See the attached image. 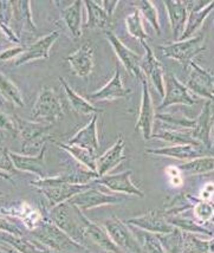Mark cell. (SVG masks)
Wrapping results in <instances>:
<instances>
[{
	"label": "cell",
	"instance_id": "obj_31",
	"mask_svg": "<svg viewBox=\"0 0 214 253\" xmlns=\"http://www.w3.org/2000/svg\"><path fill=\"white\" fill-rule=\"evenodd\" d=\"M83 5L86 6V12H88V19H86V28L91 30H107L109 28L111 17L102 8V6L98 4V1L89 0V1H83Z\"/></svg>",
	"mask_w": 214,
	"mask_h": 253
},
{
	"label": "cell",
	"instance_id": "obj_17",
	"mask_svg": "<svg viewBox=\"0 0 214 253\" xmlns=\"http://www.w3.org/2000/svg\"><path fill=\"white\" fill-rule=\"evenodd\" d=\"M12 162L14 168L19 171H28L37 175L39 179L47 176L46 164H45V154H46V146L44 147L37 155H24L18 153L10 152Z\"/></svg>",
	"mask_w": 214,
	"mask_h": 253
},
{
	"label": "cell",
	"instance_id": "obj_16",
	"mask_svg": "<svg viewBox=\"0 0 214 253\" xmlns=\"http://www.w3.org/2000/svg\"><path fill=\"white\" fill-rule=\"evenodd\" d=\"M58 37L59 32L53 31L38 39L36 43L26 47V50L14 61V66H20L29 62L38 61V59H49L50 50L52 49L53 44L56 43Z\"/></svg>",
	"mask_w": 214,
	"mask_h": 253
},
{
	"label": "cell",
	"instance_id": "obj_24",
	"mask_svg": "<svg viewBox=\"0 0 214 253\" xmlns=\"http://www.w3.org/2000/svg\"><path fill=\"white\" fill-rule=\"evenodd\" d=\"M148 154L167 156L176 160H194L207 156V150L203 149V146H193V144H181V146H170L158 149H147Z\"/></svg>",
	"mask_w": 214,
	"mask_h": 253
},
{
	"label": "cell",
	"instance_id": "obj_52",
	"mask_svg": "<svg viewBox=\"0 0 214 253\" xmlns=\"http://www.w3.org/2000/svg\"><path fill=\"white\" fill-rule=\"evenodd\" d=\"M211 141L214 143V122H213V126H212V130H211Z\"/></svg>",
	"mask_w": 214,
	"mask_h": 253
},
{
	"label": "cell",
	"instance_id": "obj_14",
	"mask_svg": "<svg viewBox=\"0 0 214 253\" xmlns=\"http://www.w3.org/2000/svg\"><path fill=\"white\" fill-rule=\"evenodd\" d=\"M0 214L10 216V218L14 216L22 222L24 227L28 228L31 232L36 230L45 218L42 211H39L37 207H33L32 205L26 203V201L12 205L8 209H0Z\"/></svg>",
	"mask_w": 214,
	"mask_h": 253
},
{
	"label": "cell",
	"instance_id": "obj_49",
	"mask_svg": "<svg viewBox=\"0 0 214 253\" xmlns=\"http://www.w3.org/2000/svg\"><path fill=\"white\" fill-rule=\"evenodd\" d=\"M183 2H185L186 8H189L191 12L200 11L211 4V1H183Z\"/></svg>",
	"mask_w": 214,
	"mask_h": 253
},
{
	"label": "cell",
	"instance_id": "obj_10",
	"mask_svg": "<svg viewBox=\"0 0 214 253\" xmlns=\"http://www.w3.org/2000/svg\"><path fill=\"white\" fill-rule=\"evenodd\" d=\"M156 114L154 109L152 96H150L148 83L147 80L142 81V96H141L140 111H138V117L136 125H135V130H138L142 137L146 141L152 138L154 131V122H155Z\"/></svg>",
	"mask_w": 214,
	"mask_h": 253
},
{
	"label": "cell",
	"instance_id": "obj_22",
	"mask_svg": "<svg viewBox=\"0 0 214 253\" xmlns=\"http://www.w3.org/2000/svg\"><path fill=\"white\" fill-rule=\"evenodd\" d=\"M13 6V14H12V20L13 25H10L17 35V30L20 32L37 33V26L32 18L31 2L28 0H20V1H12Z\"/></svg>",
	"mask_w": 214,
	"mask_h": 253
},
{
	"label": "cell",
	"instance_id": "obj_34",
	"mask_svg": "<svg viewBox=\"0 0 214 253\" xmlns=\"http://www.w3.org/2000/svg\"><path fill=\"white\" fill-rule=\"evenodd\" d=\"M213 8H214V1H211V4L209 6H206L205 8H203V10L197 11V12H191L188 18H187L185 30H183L181 37H180L179 41H186V39L192 38L193 36L195 35V32L201 28V25H203L205 19H206V17L213 11Z\"/></svg>",
	"mask_w": 214,
	"mask_h": 253
},
{
	"label": "cell",
	"instance_id": "obj_44",
	"mask_svg": "<svg viewBox=\"0 0 214 253\" xmlns=\"http://www.w3.org/2000/svg\"><path fill=\"white\" fill-rule=\"evenodd\" d=\"M10 152L11 150H8V148L0 146V170L11 175V174L16 173L17 169L14 168L13 162H12Z\"/></svg>",
	"mask_w": 214,
	"mask_h": 253
},
{
	"label": "cell",
	"instance_id": "obj_55",
	"mask_svg": "<svg viewBox=\"0 0 214 253\" xmlns=\"http://www.w3.org/2000/svg\"><path fill=\"white\" fill-rule=\"evenodd\" d=\"M1 195H2V193H1V192H0V197H1Z\"/></svg>",
	"mask_w": 214,
	"mask_h": 253
},
{
	"label": "cell",
	"instance_id": "obj_23",
	"mask_svg": "<svg viewBox=\"0 0 214 253\" xmlns=\"http://www.w3.org/2000/svg\"><path fill=\"white\" fill-rule=\"evenodd\" d=\"M89 187L90 185H61L56 186V187L37 189V191L44 195L45 200L47 203V207L50 210L52 207L65 203V201H69L78 193L86 191Z\"/></svg>",
	"mask_w": 214,
	"mask_h": 253
},
{
	"label": "cell",
	"instance_id": "obj_50",
	"mask_svg": "<svg viewBox=\"0 0 214 253\" xmlns=\"http://www.w3.org/2000/svg\"><path fill=\"white\" fill-rule=\"evenodd\" d=\"M0 253H13V250L5 248L4 245H1V244H0Z\"/></svg>",
	"mask_w": 214,
	"mask_h": 253
},
{
	"label": "cell",
	"instance_id": "obj_1",
	"mask_svg": "<svg viewBox=\"0 0 214 253\" xmlns=\"http://www.w3.org/2000/svg\"><path fill=\"white\" fill-rule=\"evenodd\" d=\"M47 218L55 222L75 242L86 246V227L89 219L83 214V212L78 207L72 205L70 200L50 209Z\"/></svg>",
	"mask_w": 214,
	"mask_h": 253
},
{
	"label": "cell",
	"instance_id": "obj_3",
	"mask_svg": "<svg viewBox=\"0 0 214 253\" xmlns=\"http://www.w3.org/2000/svg\"><path fill=\"white\" fill-rule=\"evenodd\" d=\"M14 121L24 155H37L46 146L47 141L52 138L50 135L52 125L23 120L19 116H14Z\"/></svg>",
	"mask_w": 214,
	"mask_h": 253
},
{
	"label": "cell",
	"instance_id": "obj_51",
	"mask_svg": "<svg viewBox=\"0 0 214 253\" xmlns=\"http://www.w3.org/2000/svg\"><path fill=\"white\" fill-rule=\"evenodd\" d=\"M0 179H5V180H8V181H10V180H11V175H10V174L5 173V171L0 170Z\"/></svg>",
	"mask_w": 214,
	"mask_h": 253
},
{
	"label": "cell",
	"instance_id": "obj_9",
	"mask_svg": "<svg viewBox=\"0 0 214 253\" xmlns=\"http://www.w3.org/2000/svg\"><path fill=\"white\" fill-rule=\"evenodd\" d=\"M197 97L180 82L173 74H165V97L158 110L166 109L174 104L193 105L197 103Z\"/></svg>",
	"mask_w": 214,
	"mask_h": 253
},
{
	"label": "cell",
	"instance_id": "obj_27",
	"mask_svg": "<svg viewBox=\"0 0 214 253\" xmlns=\"http://www.w3.org/2000/svg\"><path fill=\"white\" fill-rule=\"evenodd\" d=\"M168 12V18L173 31L174 39L177 42L181 37L183 30H185L187 18V8L183 1H174V0H166L164 2Z\"/></svg>",
	"mask_w": 214,
	"mask_h": 253
},
{
	"label": "cell",
	"instance_id": "obj_8",
	"mask_svg": "<svg viewBox=\"0 0 214 253\" xmlns=\"http://www.w3.org/2000/svg\"><path fill=\"white\" fill-rule=\"evenodd\" d=\"M189 76L186 82V88L199 97L214 102V78L210 71L199 66L195 62L188 65Z\"/></svg>",
	"mask_w": 214,
	"mask_h": 253
},
{
	"label": "cell",
	"instance_id": "obj_32",
	"mask_svg": "<svg viewBox=\"0 0 214 253\" xmlns=\"http://www.w3.org/2000/svg\"><path fill=\"white\" fill-rule=\"evenodd\" d=\"M55 143L57 147H59V148L65 150L66 153H69L81 166H83V167L88 168L89 170L95 171L96 173V160H97V156H96L95 152L86 148H81L78 146H71V144L68 143Z\"/></svg>",
	"mask_w": 214,
	"mask_h": 253
},
{
	"label": "cell",
	"instance_id": "obj_45",
	"mask_svg": "<svg viewBox=\"0 0 214 253\" xmlns=\"http://www.w3.org/2000/svg\"><path fill=\"white\" fill-rule=\"evenodd\" d=\"M0 129L1 130L12 132V134H17V126L14 117L8 116L4 111L0 110Z\"/></svg>",
	"mask_w": 214,
	"mask_h": 253
},
{
	"label": "cell",
	"instance_id": "obj_4",
	"mask_svg": "<svg viewBox=\"0 0 214 253\" xmlns=\"http://www.w3.org/2000/svg\"><path fill=\"white\" fill-rule=\"evenodd\" d=\"M63 117V108L53 89L44 86L31 110V121L53 125Z\"/></svg>",
	"mask_w": 214,
	"mask_h": 253
},
{
	"label": "cell",
	"instance_id": "obj_30",
	"mask_svg": "<svg viewBox=\"0 0 214 253\" xmlns=\"http://www.w3.org/2000/svg\"><path fill=\"white\" fill-rule=\"evenodd\" d=\"M1 240L16 250L18 253H55L38 240H31L25 237H16L12 234H2Z\"/></svg>",
	"mask_w": 214,
	"mask_h": 253
},
{
	"label": "cell",
	"instance_id": "obj_20",
	"mask_svg": "<svg viewBox=\"0 0 214 253\" xmlns=\"http://www.w3.org/2000/svg\"><path fill=\"white\" fill-rule=\"evenodd\" d=\"M212 111V102L207 101L204 105L201 114L197 117V126L191 130L192 137L199 143H201L206 149H211L212 141H211V130L214 122V115Z\"/></svg>",
	"mask_w": 214,
	"mask_h": 253
},
{
	"label": "cell",
	"instance_id": "obj_29",
	"mask_svg": "<svg viewBox=\"0 0 214 253\" xmlns=\"http://www.w3.org/2000/svg\"><path fill=\"white\" fill-rule=\"evenodd\" d=\"M58 81L64 88L66 98H68L69 104L71 105V108L76 113L82 114V115H97L98 113H101L102 109H98L97 107H95L92 103H90L89 101H86V98L82 97L81 95H78L74 89L69 85V83L66 82L63 77H59Z\"/></svg>",
	"mask_w": 214,
	"mask_h": 253
},
{
	"label": "cell",
	"instance_id": "obj_28",
	"mask_svg": "<svg viewBox=\"0 0 214 253\" xmlns=\"http://www.w3.org/2000/svg\"><path fill=\"white\" fill-rule=\"evenodd\" d=\"M82 6L83 1L77 0L61 11L63 22L65 23L74 39L82 37Z\"/></svg>",
	"mask_w": 214,
	"mask_h": 253
},
{
	"label": "cell",
	"instance_id": "obj_11",
	"mask_svg": "<svg viewBox=\"0 0 214 253\" xmlns=\"http://www.w3.org/2000/svg\"><path fill=\"white\" fill-rule=\"evenodd\" d=\"M122 201L123 198L117 197V195L107 194V193H103L96 187H91V186L70 199V203L78 207L82 212L83 211L96 209V207L105 206V205L120 204Z\"/></svg>",
	"mask_w": 214,
	"mask_h": 253
},
{
	"label": "cell",
	"instance_id": "obj_38",
	"mask_svg": "<svg viewBox=\"0 0 214 253\" xmlns=\"http://www.w3.org/2000/svg\"><path fill=\"white\" fill-rule=\"evenodd\" d=\"M167 253H182L185 246V234L179 228H174L168 234H156Z\"/></svg>",
	"mask_w": 214,
	"mask_h": 253
},
{
	"label": "cell",
	"instance_id": "obj_40",
	"mask_svg": "<svg viewBox=\"0 0 214 253\" xmlns=\"http://www.w3.org/2000/svg\"><path fill=\"white\" fill-rule=\"evenodd\" d=\"M126 26L127 30H128V33L131 37L138 38L141 41H146L149 37L148 33L146 32V30L143 28L142 16H141L138 10H135L126 18Z\"/></svg>",
	"mask_w": 214,
	"mask_h": 253
},
{
	"label": "cell",
	"instance_id": "obj_54",
	"mask_svg": "<svg viewBox=\"0 0 214 253\" xmlns=\"http://www.w3.org/2000/svg\"><path fill=\"white\" fill-rule=\"evenodd\" d=\"M4 33H2V31H1V29H0V45H1V43H2V39H4Z\"/></svg>",
	"mask_w": 214,
	"mask_h": 253
},
{
	"label": "cell",
	"instance_id": "obj_35",
	"mask_svg": "<svg viewBox=\"0 0 214 253\" xmlns=\"http://www.w3.org/2000/svg\"><path fill=\"white\" fill-rule=\"evenodd\" d=\"M0 95L5 101L17 107H25L23 94L13 81L0 71Z\"/></svg>",
	"mask_w": 214,
	"mask_h": 253
},
{
	"label": "cell",
	"instance_id": "obj_53",
	"mask_svg": "<svg viewBox=\"0 0 214 253\" xmlns=\"http://www.w3.org/2000/svg\"><path fill=\"white\" fill-rule=\"evenodd\" d=\"M211 253H214V238L211 240Z\"/></svg>",
	"mask_w": 214,
	"mask_h": 253
},
{
	"label": "cell",
	"instance_id": "obj_46",
	"mask_svg": "<svg viewBox=\"0 0 214 253\" xmlns=\"http://www.w3.org/2000/svg\"><path fill=\"white\" fill-rule=\"evenodd\" d=\"M25 50L26 47L24 46V45H18V46H13L11 47V49L2 51V52H0V62H6L10 61V59L18 58Z\"/></svg>",
	"mask_w": 214,
	"mask_h": 253
},
{
	"label": "cell",
	"instance_id": "obj_6",
	"mask_svg": "<svg viewBox=\"0 0 214 253\" xmlns=\"http://www.w3.org/2000/svg\"><path fill=\"white\" fill-rule=\"evenodd\" d=\"M103 227L114 244L125 253H142L141 243L121 219L113 215L103 222Z\"/></svg>",
	"mask_w": 214,
	"mask_h": 253
},
{
	"label": "cell",
	"instance_id": "obj_43",
	"mask_svg": "<svg viewBox=\"0 0 214 253\" xmlns=\"http://www.w3.org/2000/svg\"><path fill=\"white\" fill-rule=\"evenodd\" d=\"M0 232L16 237H24V231L19 225L11 220L10 216L0 214Z\"/></svg>",
	"mask_w": 214,
	"mask_h": 253
},
{
	"label": "cell",
	"instance_id": "obj_48",
	"mask_svg": "<svg viewBox=\"0 0 214 253\" xmlns=\"http://www.w3.org/2000/svg\"><path fill=\"white\" fill-rule=\"evenodd\" d=\"M213 195H214V182L206 183L200 192V199L201 200L209 201Z\"/></svg>",
	"mask_w": 214,
	"mask_h": 253
},
{
	"label": "cell",
	"instance_id": "obj_5",
	"mask_svg": "<svg viewBox=\"0 0 214 253\" xmlns=\"http://www.w3.org/2000/svg\"><path fill=\"white\" fill-rule=\"evenodd\" d=\"M205 43H206V35L201 32L195 37L186 39V41H179L166 46H160V50L164 53V56L175 59L185 65L186 69H188V65L193 62V58L206 50Z\"/></svg>",
	"mask_w": 214,
	"mask_h": 253
},
{
	"label": "cell",
	"instance_id": "obj_12",
	"mask_svg": "<svg viewBox=\"0 0 214 253\" xmlns=\"http://www.w3.org/2000/svg\"><path fill=\"white\" fill-rule=\"evenodd\" d=\"M126 224L136 226L137 228L154 234H168L175 228L167 221L164 213L153 210L147 211L146 213L138 216L128 219Z\"/></svg>",
	"mask_w": 214,
	"mask_h": 253
},
{
	"label": "cell",
	"instance_id": "obj_7",
	"mask_svg": "<svg viewBox=\"0 0 214 253\" xmlns=\"http://www.w3.org/2000/svg\"><path fill=\"white\" fill-rule=\"evenodd\" d=\"M105 37L109 41L111 47L115 51L117 58L120 59L123 68H125L132 77L137 78L141 82H142L143 80H146V76H144L142 70H141L142 56L134 52V51L129 49L128 46H126V45L120 41V38L117 37L115 33L109 31V30L105 31Z\"/></svg>",
	"mask_w": 214,
	"mask_h": 253
},
{
	"label": "cell",
	"instance_id": "obj_42",
	"mask_svg": "<svg viewBox=\"0 0 214 253\" xmlns=\"http://www.w3.org/2000/svg\"><path fill=\"white\" fill-rule=\"evenodd\" d=\"M156 120L168 123V125H174L179 128H185L187 130H192L197 126V119L192 120L188 117L183 116H174L170 114H156Z\"/></svg>",
	"mask_w": 214,
	"mask_h": 253
},
{
	"label": "cell",
	"instance_id": "obj_37",
	"mask_svg": "<svg viewBox=\"0 0 214 253\" xmlns=\"http://www.w3.org/2000/svg\"><path fill=\"white\" fill-rule=\"evenodd\" d=\"M167 221L170 222L171 226H174L175 228H179L180 231L186 232V233L191 234H204V236H213V232L209 230V228L204 227L203 224H199V222L193 221L192 219L182 218V216H170V218H166Z\"/></svg>",
	"mask_w": 214,
	"mask_h": 253
},
{
	"label": "cell",
	"instance_id": "obj_18",
	"mask_svg": "<svg viewBox=\"0 0 214 253\" xmlns=\"http://www.w3.org/2000/svg\"><path fill=\"white\" fill-rule=\"evenodd\" d=\"M125 140L122 136H120L107 152L98 156L96 160V173H97L98 177L108 175L114 168H116L117 166H120L125 161Z\"/></svg>",
	"mask_w": 214,
	"mask_h": 253
},
{
	"label": "cell",
	"instance_id": "obj_26",
	"mask_svg": "<svg viewBox=\"0 0 214 253\" xmlns=\"http://www.w3.org/2000/svg\"><path fill=\"white\" fill-rule=\"evenodd\" d=\"M86 239L97 245L107 253H125L121 249H119L110 239L109 234L102 227L101 225L96 224L89 219L86 227Z\"/></svg>",
	"mask_w": 214,
	"mask_h": 253
},
{
	"label": "cell",
	"instance_id": "obj_13",
	"mask_svg": "<svg viewBox=\"0 0 214 253\" xmlns=\"http://www.w3.org/2000/svg\"><path fill=\"white\" fill-rule=\"evenodd\" d=\"M132 170H126L119 174H108L102 177H97L93 183L104 186L109 188L111 192L122 193V194L130 195V197L144 198V193L131 181Z\"/></svg>",
	"mask_w": 214,
	"mask_h": 253
},
{
	"label": "cell",
	"instance_id": "obj_15",
	"mask_svg": "<svg viewBox=\"0 0 214 253\" xmlns=\"http://www.w3.org/2000/svg\"><path fill=\"white\" fill-rule=\"evenodd\" d=\"M141 44L144 46L146 53L142 56V61H141V70L144 74V76H148L152 81L154 88L159 92L161 97H165V71L162 69V65L160 64L155 55H154L153 50L146 43V41H141Z\"/></svg>",
	"mask_w": 214,
	"mask_h": 253
},
{
	"label": "cell",
	"instance_id": "obj_2",
	"mask_svg": "<svg viewBox=\"0 0 214 253\" xmlns=\"http://www.w3.org/2000/svg\"><path fill=\"white\" fill-rule=\"evenodd\" d=\"M32 234L35 236L36 240H38L39 243H42L55 253L89 252V249L86 246L75 242L47 216H45L42 224L32 231Z\"/></svg>",
	"mask_w": 214,
	"mask_h": 253
},
{
	"label": "cell",
	"instance_id": "obj_47",
	"mask_svg": "<svg viewBox=\"0 0 214 253\" xmlns=\"http://www.w3.org/2000/svg\"><path fill=\"white\" fill-rule=\"evenodd\" d=\"M120 1H117V0H114V1H111V0H105V1H98V4L102 6V8L107 12L108 14H109L110 17H113L114 12L117 8V5H119Z\"/></svg>",
	"mask_w": 214,
	"mask_h": 253
},
{
	"label": "cell",
	"instance_id": "obj_41",
	"mask_svg": "<svg viewBox=\"0 0 214 253\" xmlns=\"http://www.w3.org/2000/svg\"><path fill=\"white\" fill-rule=\"evenodd\" d=\"M182 253H211V240H203L197 236L187 233Z\"/></svg>",
	"mask_w": 214,
	"mask_h": 253
},
{
	"label": "cell",
	"instance_id": "obj_25",
	"mask_svg": "<svg viewBox=\"0 0 214 253\" xmlns=\"http://www.w3.org/2000/svg\"><path fill=\"white\" fill-rule=\"evenodd\" d=\"M97 120L98 115H92L91 120L86 126L80 129L76 134L69 140L68 144L78 146L81 148H86L92 152H97L99 149L98 135H97Z\"/></svg>",
	"mask_w": 214,
	"mask_h": 253
},
{
	"label": "cell",
	"instance_id": "obj_36",
	"mask_svg": "<svg viewBox=\"0 0 214 253\" xmlns=\"http://www.w3.org/2000/svg\"><path fill=\"white\" fill-rule=\"evenodd\" d=\"M179 169L186 175H200L214 171V156H203L179 166Z\"/></svg>",
	"mask_w": 214,
	"mask_h": 253
},
{
	"label": "cell",
	"instance_id": "obj_39",
	"mask_svg": "<svg viewBox=\"0 0 214 253\" xmlns=\"http://www.w3.org/2000/svg\"><path fill=\"white\" fill-rule=\"evenodd\" d=\"M131 5L136 7V10L140 11L141 16L146 17V19L152 24V26L155 30L156 35L161 36V26H160L159 14L155 5L149 0H137V1H131Z\"/></svg>",
	"mask_w": 214,
	"mask_h": 253
},
{
	"label": "cell",
	"instance_id": "obj_19",
	"mask_svg": "<svg viewBox=\"0 0 214 253\" xmlns=\"http://www.w3.org/2000/svg\"><path fill=\"white\" fill-rule=\"evenodd\" d=\"M66 62L70 65L75 75L81 78L88 77L93 69V51L91 45L84 43L80 49L66 57Z\"/></svg>",
	"mask_w": 214,
	"mask_h": 253
},
{
	"label": "cell",
	"instance_id": "obj_21",
	"mask_svg": "<svg viewBox=\"0 0 214 253\" xmlns=\"http://www.w3.org/2000/svg\"><path fill=\"white\" fill-rule=\"evenodd\" d=\"M131 92L130 89L125 88L122 82L121 71L119 68L115 69L114 76L103 88L93 91L89 95L91 101H115V99L125 98Z\"/></svg>",
	"mask_w": 214,
	"mask_h": 253
},
{
	"label": "cell",
	"instance_id": "obj_33",
	"mask_svg": "<svg viewBox=\"0 0 214 253\" xmlns=\"http://www.w3.org/2000/svg\"><path fill=\"white\" fill-rule=\"evenodd\" d=\"M152 138L166 141L173 143V146H181V144H193V146H203L192 137L191 130L181 131L175 129H162L158 132H153Z\"/></svg>",
	"mask_w": 214,
	"mask_h": 253
}]
</instances>
